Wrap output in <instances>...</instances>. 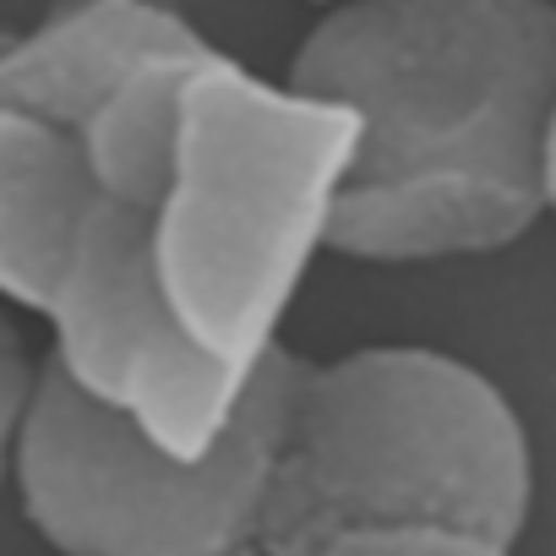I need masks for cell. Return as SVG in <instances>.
Segmentation results:
<instances>
[{
	"mask_svg": "<svg viewBox=\"0 0 556 556\" xmlns=\"http://www.w3.org/2000/svg\"><path fill=\"white\" fill-rule=\"evenodd\" d=\"M39 371L7 301H0V485L12 480V464H17V437H23V420H28V404H34V388H39Z\"/></svg>",
	"mask_w": 556,
	"mask_h": 556,
	"instance_id": "obj_6",
	"label": "cell"
},
{
	"mask_svg": "<svg viewBox=\"0 0 556 556\" xmlns=\"http://www.w3.org/2000/svg\"><path fill=\"white\" fill-rule=\"evenodd\" d=\"M295 556H513V545L453 534V529H350L333 540H317Z\"/></svg>",
	"mask_w": 556,
	"mask_h": 556,
	"instance_id": "obj_5",
	"label": "cell"
},
{
	"mask_svg": "<svg viewBox=\"0 0 556 556\" xmlns=\"http://www.w3.org/2000/svg\"><path fill=\"white\" fill-rule=\"evenodd\" d=\"M317 7H333V0H317Z\"/></svg>",
	"mask_w": 556,
	"mask_h": 556,
	"instance_id": "obj_8",
	"label": "cell"
},
{
	"mask_svg": "<svg viewBox=\"0 0 556 556\" xmlns=\"http://www.w3.org/2000/svg\"><path fill=\"white\" fill-rule=\"evenodd\" d=\"M534 458L502 388L420 344L301 361L278 431L256 556H295L350 529H453L513 545Z\"/></svg>",
	"mask_w": 556,
	"mask_h": 556,
	"instance_id": "obj_3",
	"label": "cell"
},
{
	"mask_svg": "<svg viewBox=\"0 0 556 556\" xmlns=\"http://www.w3.org/2000/svg\"><path fill=\"white\" fill-rule=\"evenodd\" d=\"M295 371L301 355L278 344L229 431L186 458L50 355L12 464L28 523L55 556H256Z\"/></svg>",
	"mask_w": 556,
	"mask_h": 556,
	"instance_id": "obj_4",
	"label": "cell"
},
{
	"mask_svg": "<svg viewBox=\"0 0 556 556\" xmlns=\"http://www.w3.org/2000/svg\"><path fill=\"white\" fill-rule=\"evenodd\" d=\"M290 88L355 115L328 207L339 256H480L545 213L556 0H333Z\"/></svg>",
	"mask_w": 556,
	"mask_h": 556,
	"instance_id": "obj_2",
	"label": "cell"
},
{
	"mask_svg": "<svg viewBox=\"0 0 556 556\" xmlns=\"http://www.w3.org/2000/svg\"><path fill=\"white\" fill-rule=\"evenodd\" d=\"M545 213H556V115H551V137H545Z\"/></svg>",
	"mask_w": 556,
	"mask_h": 556,
	"instance_id": "obj_7",
	"label": "cell"
},
{
	"mask_svg": "<svg viewBox=\"0 0 556 556\" xmlns=\"http://www.w3.org/2000/svg\"><path fill=\"white\" fill-rule=\"evenodd\" d=\"M0 99L39 126L55 361L197 458L278 350L355 115L224 55L175 0H55L0 28Z\"/></svg>",
	"mask_w": 556,
	"mask_h": 556,
	"instance_id": "obj_1",
	"label": "cell"
}]
</instances>
